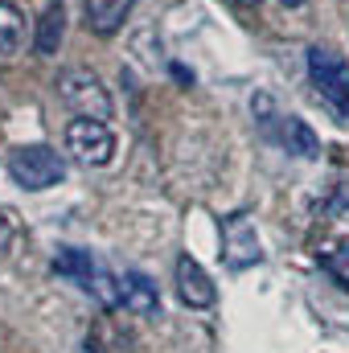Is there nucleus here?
<instances>
[{
	"mask_svg": "<svg viewBox=\"0 0 349 353\" xmlns=\"http://www.w3.org/2000/svg\"><path fill=\"white\" fill-rule=\"evenodd\" d=\"M8 176L21 189L41 193V189H50V185H58L66 176V161L46 144H21V148L8 152Z\"/></svg>",
	"mask_w": 349,
	"mask_h": 353,
	"instance_id": "1",
	"label": "nucleus"
},
{
	"mask_svg": "<svg viewBox=\"0 0 349 353\" xmlns=\"http://www.w3.org/2000/svg\"><path fill=\"white\" fill-rule=\"evenodd\" d=\"M255 111H259V128L279 144V148H288L292 157H304V161H312V157H321V136L300 119V115H279L275 107H271V99L267 94H255Z\"/></svg>",
	"mask_w": 349,
	"mask_h": 353,
	"instance_id": "2",
	"label": "nucleus"
},
{
	"mask_svg": "<svg viewBox=\"0 0 349 353\" xmlns=\"http://www.w3.org/2000/svg\"><path fill=\"white\" fill-rule=\"evenodd\" d=\"M58 94L62 103L74 111V115H87V119H111V94L103 87V79L87 70V66H70L58 74Z\"/></svg>",
	"mask_w": 349,
	"mask_h": 353,
	"instance_id": "3",
	"label": "nucleus"
},
{
	"mask_svg": "<svg viewBox=\"0 0 349 353\" xmlns=\"http://www.w3.org/2000/svg\"><path fill=\"white\" fill-rule=\"evenodd\" d=\"M308 74H312L317 94L337 115H349V62H346V54H337L333 46H312L308 50Z\"/></svg>",
	"mask_w": 349,
	"mask_h": 353,
	"instance_id": "4",
	"label": "nucleus"
},
{
	"mask_svg": "<svg viewBox=\"0 0 349 353\" xmlns=\"http://www.w3.org/2000/svg\"><path fill=\"white\" fill-rule=\"evenodd\" d=\"M66 152H70L79 165H87V169H103V165H111V157H115V132H111L103 119L79 115L74 123H66Z\"/></svg>",
	"mask_w": 349,
	"mask_h": 353,
	"instance_id": "5",
	"label": "nucleus"
},
{
	"mask_svg": "<svg viewBox=\"0 0 349 353\" xmlns=\"http://www.w3.org/2000/svg\"><path fill=\"white\" fill-rule=\"evenodd\" d=\"M222 259L230 271H247V267L263 263V243L255 234V222L247 214H230L222 218Z\"/></svg>",
	"mask_w": 349,
	"mask_h": 353,
	"instance_id": "6",
	"label": "nucleus"
},
{
	"mask_svg": "<svg viewBox=\"0 0 349 353\" xmlns=\"http://www.w3.org/2000/svg\"><path fill=\"white\" fill-rule=\"evenodd\" d=\"M173 279H177V296H181L185 308H214L218 288H214V279L206 275V267L197 263L193 255H181V259H177Z\"/></svg>",
	"mask_w": 349,
	"mask_h": 353,
	"instance_id": "7",
	"label": "nucleus"
},
{
	"mask_svg": "<svg viewBox=\"0 0 349 353\" xmlns=\"http://www.w3.org/2000/svg\"><path fill=\"white\" fill-rule=\"evenodd\" d=\"M136 0H83V12H87V29L99 37H111L123 29V21L132 17Z\"/></svg>",
	"mask_w": 349,
	"mask_h": 353,
	"instance_id": "8",
	"label": "nucleus"
},
{
	"mask_svg": "<svg viewBox=\"0 0 349 353\" xmlns=\"http://www.w3.org/2000/svg\"><path fill=\"white\" fill-rule=\"evenodd\" d=\"M119 288H123V308H128L132 316H161V292H157V283H152L148 275L128 271V275L119 279Z\"/></svg>",
	"mask_w": 349,
	"mask_h": 353,
	"instance_id": "9",
	"label": "nucleus"
},
{
	"mask_svg": "<svg viewBox=\"0 0 349 353\" xmlns=\"http://www.w3.org/2000/svg\"><path fill=\"white\" fill-rule=\"evenodd\" d=\"M87 353H136V341L115 316H99L87 333Z\"/></svg>",
	"mask_w": 349,
	"mask_h": 353,
	"instance_id": "10",
	"label": "nucleus"
},
{
	"mask_svg": "<svg viewBox=\"0 0 349 353\" xmlns=\"http://www.w3.org/2000/svg\"><path fill=\"white\" fill-rule=\"evenodd\" d=\"M62 37H66V8H62V0H50L46 12H41V21H37L33 50H37L41 58H50V54H58Z\"/></svg>",
	"mask_w": 349,
	"mask_h": 353,
	"instance_id": "11",
	"label": "nucleus"
},
{
	"mask_svg": "<svg viewBox=\"0 0 349 353\" xmlns=\"http://www.w3.org/2000/svg\"><path fill=\"white\" fill-rule=\"evenodd\" d=\"M54 271H58V275H66V279H74L79 288H90V279H94V271H99V267L90 263L87 251H79V247H62V251H58V259H54Z\"/></svg>",
	"mask_w": 349,
	"mask_h": 353,
	"instance_id": "12",
	"label": "nucleus"
},
{
	"mask_svg": "<svg viewBox=\"0 0 349 353\" xmlns=\"http://www.w3.org/2000/svg\"><path fill=\"white\" fill-rule=\"evenodd\" d=\"M25 41V17L17 4L0 0V54H17Z\"/></svg>",
	"mask_w": 349,
	"mask_h": 353,
	"instance_id": "13",
	"label": "nucleus"
},
{
	"mask_svg": "<svg viewBox=\"0 0 349 353\" xmlns=\"http://www.w3.org/2000/svg\"><path fill=\"white\" fill-rule=\"evenodd\" d=\"M317 259H321V267L329 271V279H333L337 288H346V292H349V243L329 247V251H317Z\"/></svg>",
	"mask_w": 349,
	"mask_h": 353,
	"instance_id": "14",
	"label": "nucleus"
},
{
	"mask_svg": "<svg viewBox=\"0 0 349 353\" xmlns=\"http://www.w3.org/2000/svg\"><path fill=\"white\" fill-rule=\"evenodd\" d=\"M87 292H94V300H99L103 308H119V304H123V288H119V279L107 275V271H94V279H90Z\"/></svg>",
	"mask_w": 349,
	"mask_h": 353,
	"instance_id": "15",
	"label": "nucleus"
},
{
	"mask_svg": "<svg viewBox=\"0 0 349 353\" xmlns=\"http://www.w3.org/2000/svg\"><path fill=\"white\" fill-rule=\"evenodd\" d=\"M8 247H12V226L0 218V255H8Z\"/></svg>",
	"mask_w": 349,
	"mask_h": 353,
	"instance_id": "16",
	"label": "nucleus"
},
{
	"mask_svg": "<svg viewBox=\"0 0 349 353\" xmlns=\"http://www.w3.org/2000/svg\"><path fill=\"white\" fill-rule=\"evenodd\" d=\"M230 4H239V8H255L259 0H230Z\"/></svg>",
	"mask_w": 349,
	"mask_h": 353,
	"instance_id": "17",
	"label": "nucleus"
},
{
	"mask_svg": "<svg viewBox=\"0 0 349 353\" xmlns=\"http://www.w3.org/2000/svg\"><path fill=\"white\" fill-rule=\"evenodd\" d=\"M279 4H283V8H300L304 0H279Z\"/></svg>",
	"mask_w": 349,
	"mask_h": 353,
	"instance_id": "18",
	"label": "nucleus"
}]
</instances>
